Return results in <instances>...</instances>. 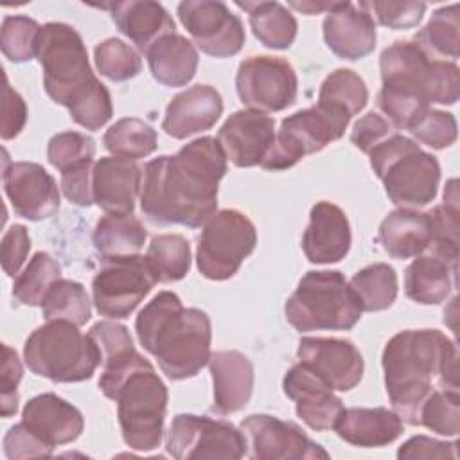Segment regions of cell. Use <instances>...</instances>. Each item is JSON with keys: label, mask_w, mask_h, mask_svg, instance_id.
Returning a JSON list of instances; mask_svg holds the SVG:
<instances>
[{"label": "cell", "mask_w": 460, "mask_h": 460, "mask_svg": "<svg viewBox=\"0 0 460 460\" xmlns=\"http://www.w3.org/2000/svg\"><path fill=\"white\" fill-rule=\"evenodd\" d=\"M54 447L38 438L23 422L14 424L4 437V453L9 460L50 456Z\"/></svg>", "instance_id": "cell-50"}, {"label": "cell", "mask_w": 460, "mask_h": 460, "mask_svg": "<svg viewBox=\"0 0 460 460\" xmlns=\"http://www.w3.org/2000/svg\"><path fill=\"white\" fill-rule=\"evenodd\" d=\"M347 126V120L320 106L300 110L280 122L275 144L261 167L270 171L289 169L304 156L318 153L327 144L341 138Z\"/></svg>", "instance_id": "cell-11"}, {"label": "cell", "mask_w": 460, "mask_h": 460, "mask_svg": "<svg viewBox=\"0 0 460 460\" xmlns=\"http://www.w3.org/2000/svg\"><path fill=\"white\" fill-rule=\"evenodd\" d=\"M223 113V99L210 84H194L178 95L165 108L162 129L172 138H187L210 129Z\"/></svg>", "instance_id": "cell-22"}, {"label": "cell", "mask_w": 460, "mask_h": 460, "mask_svg": "<svg viewBox=\"0 0 460 460\" xmlns=\"http://www.w3.org/2000/svg\"><path fill=\"white\" fill-rule=\"evenodd\" d=\"M167 453L178 460L190 458H241L244 455V438L234 424L178 413L169 428Z\"/></svg>", "instance_id": "cell-13"}, {"label": "cell", "mask_w": 460, "mask_h": 460, "mask_svg": "<svg viewBox=\"0 0 460 460\" xmlns=\"http://www.w3.org/2000/svg\"><path fill=\"white\" fill-rule=\"evenodd\" d=\"M370 165L385 192L399 208H419L431 203L440 181L438 160L399 133H392L370 153Z\"/></svg>", "instance_id": "cell-6"}, {"label": "cell", "mask_w": 460, "mask_h": 460, "mask_svg": "<svg viewBox=\"0 0 460 460\" xmlns=\"http://www.w3.org/2000/svg\"><path fill=\"white\" fill-rule=\"evenodd\" d=\"M144 171L135 160L102 156L93 165V203L106 214H131L140 198Z\"/></svg>", "instance_id": "cell-21"}, {"label": "cell", "mask_w": 460, "mask_h": 460, "mask_svg": "<svg viewBox=\"0 0 460 460\" xmlns=\"http://www.w3.org/2000/svg\"><path fill=\"white\" fill-rule=\"evenodd\" d=\"M102 144L113 156L138 160L155 153L156 131L140 119L126 117L106 129Z\"/></svg>", "instance_id": "cell-38"}, {"label": "cell", "mask_w": 460, "mask_h": 460, "mask_svg": "<svg viewBox=\"0 0 460 460\" xmlns=\"http://www.w3.org/2000/svg\"><path fill=\"white\" fill-rule=\"evenodd\" d=\"M275 120L261 111L232 113L217 133V142L235 167L262 165L275 144Z\"/></svg>", "instance_id": "cell-18"}, {"label": "cell", "mask_w": 460, "mask_h": 460, "mask_svg": "<svg viewBox=\"0 0 460 460\" xmlns=\"http://www.w3.org/2000/svg\"><path fill=\"white\" fill-rule=\"evenodd\" d=\"M36 59L43 70L45 92L68 110L75 124L97 131L111 119L110 92L93 75L83 38L74 27L59 22L41 25Z\"/></svg>", "instance_id": "cell-3"}, {"label": "cell", "mask_w": 460, "mask_h": 460, "mask_svg": "<svg viewBox=\"0 0 460 460\" xmlns=\"http://www.w3.org/2000/svg\"><path fill=\"white\" fill-rule=\"evenodd\" d=\"M322 27L325 45L341 59H361L376 47V22L350 2H341L338 9L327 13Z\"/></svg>", "instance_id": "cell-24"}, {"label": "cell", "mask_w": 460, "mask_h": 460, "mask_svg": "<svg viewBox=\"0 0 460 460\" xmlns=\"http://www.w3.org/2000/svg\"><path fill=\"white\" fill-rule=\"evenodd\" d=\"M95 66L110 81H128L142 70L140 54L119 38H108L93 49Z\"/></svg>", "instance_id": "cell-42"}, {"label": "cell", "mask_w": 460, "mask_h": 460, "mask_svg": "<svg viewBox=\"0 0 460 460\" xmlns=\"http://www.w3.org/2000/svg\"><path fill=\"white\" fill-rule=\"evenodd\" d=\"M359 9H363L367 14H370L372 20H376L379 25L399 31V29H410L419 25V22L424 16L426 4L424 2H381V0H370V2H359Z\"/></svg>", "instance_id": "cell-47"}, {"label": "cell", "mask_w": 460, "mask_h": 460, "mask_svg": "<svg viewBox=\"0 0 460 460\" xmlns=\"http://www.w3.org/2000/svg\"><path fill=\"white\" fill-rule=\"evenodd\" d=\"M397 458H458L456 442H442L431 437L417 435L397 449Z\"/></svg>", "instance_id": "cell-55"}, {"label": "cell", "mask_w": 460, "mask_h": 460, "mask_svg": "<svg viewBox=\"0 0 460 460\" xmlns=\"http://www.w3.org/2000/svg\"><path fill=\"white\" fill-rule=\"evenodd\" d=\"M93 165L95 162H84L74 167H68L61 172V189L68 201L77 207L93 205Z\"/></svg>", "instance_id": "cell-51"}, {"label": "cell", "mask_w": 460, "mask_h": 460, "mask_svg": "<svg viewBox=\"0 0 460 460\" xmlns=\"http://www.w3.org/2000/svg\"><path fill=\"white\" fill-rule=\"evenodd\" d=\"M411 137L431 147L444 149L456 140V119L449 111L428 108L408 128Z\"/></svg>", "instance_id": "cell-45"}, {"label": "cell", "mask_w": 460, "mask_h": 460, "mask_svg": "<svg viewBox=\"0 0 460 460\" xmlns=\"http://www.w3.org/2000/svg\"><path fill=\"white\" fill-rule=\"evenodd\" d=\"M135 332L140 345L172 381L194 377L208 365L210 318L201 309H185L172 291H160L140 309Z\"/></svg>", "instance_id": "cell-4"}, {"label": "cell", "mask_w": 460, "mask_h": 460, "mask_svg": "<svg viewBox=\"0 0 460 460\" xmlns=\"http://www.w3.org/2000/svg\"><path fill=\"white\" fill-rule=\"evenodd\" d=\"M237 7L248 13V22L253 36L268 49L284 50L296 38V20L279 2H235Z\"/></svg>", "instance_id": "cell-32"}, {"label": "cell", "mask_w": 460, "mask_h": 460, "mask_svg": "<svg viewBox=\"0 0 460 460\" xmlns=\"http://www.w3.org/2000/svg\"><path fill=\"white\" fill-rule=\"evenodd\" d=\"M147 232L133 214H106L93 228V246L106 257H131L144 248Z\"/></svg>", "instance_id": "cell-33"}, {"label": "cell", "mask_w": 460, "mask_h": 460, "mask_svg": "<svg viewBox=\"0 0 460 460\" xmlns=\"http://www.w3.org/2000/svg\"><path fill=\"white\" fill-rule=\"evenodd\" d=\"M29 370L54 383L90 379L101 365V352L90 334L63 320H49L29 334L23 345Z\"/></svg>", "instance_id": "cell-7"}, {"label": "cell", "mask_w": 460, "mask_h": 460, "mask_svg": "<svg viewBox=\"0 0 460 460\" xmlns=\"http://www.w3.org/2000/svg\"><path fill=\"white\" fill-rule=\"evenodd\" d=\"M2 268L9 277H16L31 250V237L23 225H13L2 237Z\"/></svg>", "instance_id": "cell-54"}, {"label": "cell", "mask_w": 460, "mask_h": 460, "mask_svg": "<svg viewBox=\"0 0 460 460\" xmlns=\"http://www.w3.org/2000/svg\"><path fill=\"white\" fill-rule=\"evenodd\" d=\"M235 90L248 110L275 113L295 102L298 79L295 68L282 58L250 56L237 68Z\"/></svg>", "instance_id": "cell-12"}, {"label": "cell", "mask_w": 460, "mask_h": 460, "mask_svg": "<svg viewBox=\"0 0 460 460\" xmlns=\"http://www.w3.org/2000/svg\"><path fill=\"white\" fill-rule=\"evenodd\" d=\"M458 4L444 5L437 9L428 23L417 34V43L426 50H433L444 58H458Z\"/></svg>", "instance_id": "cell-41"}, {"label": "cell", "mask_w": 460, "mask_h": 460, "mask_svg": "<svg viewBox=\"0 0 460 460\" xmlns=\"http://www.w3.org/2000/svg\"><path fill=\"white\" fill-rule=\"evenodd\" d=\"M428 102L455 104L460 95V72L456 63L433 59L428 79Z\"/></svg>", "instance_id": "cell-49"}, {"label": "cell", "mask_w": 460, "mask_h": 460, "mask_svg": "<svg viewBox=\"0 0 460 460\" xmlns=\"http://www.w3.org/2000/svg\"><path fill=\"white\" fill-rule=\"evenodd\" d=\"M151 75L164 86H185L198 70V50L185 36L171 32L146 52Z\"/></svg>", "instance_id": "cell-30"}, {"label": "cell", "mask_w": 460, "mask_h": 460, "mask_svg": "<svg viewBox=\"0 0 460 460\" xmlns=\"http://www.w3.org/2000/svg\"><path fill=\"white\" fill-rule=\"evenodd\" d=\"M4 359L0 368V381H2V417H11L18 410V385L23 376L22 363L18 359L16 350L9 345H2Z\"/></svg>", "instance_id": "cell-52"}, {"label": "cell", "mask_w": 460, "mask_h": 460, "mask_svg": "<svg viewBox=\"0 0 460 460\" xmlns=\"http://www.w3.org/2000/svg\"><path fill=\"white\" fill-rule=\"evenodd\" d=\"M284 394L295 402L296 415L314 431H327L334 428L340 413L343 411L341 399L334 390L322 381L304 363L293 365L282 381Z\"/></svg>", "instance_id": "cell-19"}, {"label": "cell", "mask_w": 460, "mask_h": 460, "mask_svg": "<svg viewBox=\"0 0 460 460\" xmlns=\"http://www.w3.org/2000/svg\"><path fill=\"white\" fill-rule=\"evenodd\" d=\"M296 358L338 392H349L359 385L365 370V361L358 347L340 338H302Z\"/></svg>", "instance_id": "cell-16"}, {"label": "cell", "mask_w": 460, "mask_h": 460, "mask_svg": "<svg viewBox=\"0 0 460 460\" xmlns=\"http://www.w3.org/2000/svg\"><path fill=\"white\" fill-rule=\"evenodd\" d=\"M99 388L117 402V417L126 446L137 451L156 449L162 442L169 395L155 367L142 358L124 376Z\"/></svg>", "instance_id": "cell-5"}, {"label": "cell", "mask_w": 460, "mask_h": 460, "mask_svg": "<svg viewBox=\"0 0 460 460\" xmlns=\"http://www.w3.org/2000/svg\"><path fill=\"white\" fill-rule=\"evenodd\" d=\"M22 422L50 447L74 442L84 429L83 413L56 394H40L22 410Z\"/></svg>", "instance_id": "cell-23"}, {"label": "cell", "mask_w": 460, "mask_h": 460, "mask_svg": "<svg viewBox=\"0 0 460 460\" xmlns=\"http://www.w3.org/2000/svg\"><path fill=\"white\" fill-rule=\"evenodd\" d=\"M341 2H289L288 5L304 13V14H318V13H331L340 7Z\"/></svg>", "instance_id": "cell-57"}, {"label": "cell", "mask_w": 460, "mask_h": 460, "mask_svg": "<svg viewBox=\"0 0 460 460\" xmlns=\"http://www.w3.org/2000/svg\"><path fill=\"white\" fill-rule=\"evenodd\" d=\"M349 286L354 291L361 311H385L395 302L397 273L385 262L370 264L354 273Z\"/></svg>", "instance_id": "cell-36"}, {"label": "cell", "mask_w": 460, "mask_h": 460, "mask_svg": "<svg viewBox=\"0 0 460 460\" xmlns=\"http://www.w3.org/2000/svg\"><path fill=\"white\" fill-rule=\"evenodd\" d=\"M4 115H2V138L11 140L20 135L27 122V106L22 95L9 84L5 77V86H4Z\"/></svg>", "instance_id": "cell-56"}, {"label": "cell", "mask_w": 460, "mask_h": 460, "mask_svg": "<svg viewBox=\"0 0 460 460\" xmlns=\"http://www.w3.org/2000/svg\"><path fill=\"white\" fill-rule=\"evenodd\" d=\"M433 237L429 243V253L447 262L456 270L458 264V190L456 180H449L444 190L442 205L431 212Z\"/></svg>", "instance_id": "cell-35"}, {"label": "cell", "mask_w": 460, "mask_h": 460, "mask_svg": "<svg viewBox=\"0 0 460 460\" xmlns=\"http://www.w3.org/2000/svg\"><path fill=\"white\" fill-rule=\"evenodd\" d=\"M298 332L349 331L361 318L359 302L345 277L336 270L307 271L284 307Z\"/></svg>", "instance_id": "cell-8"}, {"label": "cell", "mask_w": 460, "mask_h": 460, "mask_svg": "<svg viewBox=\"0 0 460 460\" xmlns=\"http://www.w3.org/2000/svg\"><path fill=\"white\" fill-rule=\"evenodd\" d=\"M146 261L156 282H176L189 273L190 246L180 234L155 235L147 246Z\"/></svg>", "instance_id": "cell-37"}, {"label": "cell", "mask_w": 460, "mask_h": 460, "mask_svg": "<svg viewBox=\"0 0 460 460\" xmlns=\"http://www.w3.org/2000/svg\"><path fill=\"white\" fill-rule=\"evenodd\" d=\"M88 334L99 347L101 367L128 358L137 350L128 327L113 320H102L93 323Z\"/></svg>", "instance_id": "cell-48"}, {"label": "cell", "mask_w": 460, "mask_h": 460, "mask_svg": "<svg viewBox=\"0 0 460 460\" xmlns=\"http://www.w3.org/2000/svg\"><path fill=\"white\" fill-rule=\"evenodd\" d=\"M392 410L419 426V411L435 390H458V349L438 329H406L394 334L381 358Z\"/></svg>", "instance_id": "cell-2"}, {"label": "cell", "mask_w": 460, "mask_h": 460, "mask_svg": "<svg viewBox=\"0 0 460 460\" xmlns=\"http://www.w3.org/2000/svg\"><path fill=\"white\" fill-rule=\"evenodd\" d=\"M156 279L142 255L106 257L92 280V302L101 316L128 318L149 295Z\"/></svg>", "instance_id": "cell-10"}, {"label": "cell", "mask_w": 460, "mask_h": 460, "mask_svg": "<svg viewBox=\"0 0 460 460\" xmlns=\"http://www.w3.org/2000/svg\"><path fill=\"white\" fill-rule=\"evenodd\" d=\"M208 368L214 383L212 411L230 415L241 411L253 392V365L239 350H217L210 354Z\"/></svg>", "instance_id": "cell-25"}, {"label": "cell", "mask_w": 460, "mask_h": 460, "mask_svg": "<svg viewBox=\"0 0 460 460\" xmlns=\"http://www.w3.org/2000/svg\"><path fill=\"white\" fill-rule=\"evenodd\" d=\"M92 300L83 284L68 279H59L47 293L41 311L43 318L70 322L77 327L92 318Z\"/></svg>", "instance_id": "cell-39"}, {"label": "cell", "mask_w": 460, "mask_h": 460, "mask_svg": "<svg viewBox=\"0 0 460 460\" xmlns=\"http://www.w3.org/2000/svg\"><path fill=\"white\" fill-rule=\"evenodd\" d=\"M4 190L16 216L43 221L59 210L56 180L34 162L4 164Z\"/></svg>", "instance_id": "cell-17"}, {"label": "cell", "mask_w": 460, "mask_h": 460, "mask_svg": "<svg viewBox=\"0 0 460 460\" xmlns=\"http://www.w3.org/2000/svg\"><path fill=\"white\" fill-rule=\"evenodd\" d=\"M433 226L429 212L417 208H395L379 225L377 241L394 259L422 255L431 243Z\"/></svg>", "instance_id": "cell-27"}, {"label": "cell", "mask_w": 460, "mask_h": 460, "mask_svg": "<svg viewBox=\"0 0 460 460\" xmlns=\"http://www.w3.org/2000/svg\"><path fill=\"white\" fill-rule=\"evenodd\" d=\"M41 25L29 16H5L0 29L2 52L9 61L23 63L36 58V43Z\"/></svg>", "instance_id": "cell-44"}, {"label": "cell", "mask_w": 460, "mask_h": 460, "mask_svg": "<svg viewBox=\"0 0 460 460\" xmlns=\"http://www.w3.org/2000/svg\"><path fill=\"white\" fill-rule=\"evenodd\" d=\"M338 437L358 447H381L402 433V420L394 410L377 408H343L334 422Z\"/></svg>", "instance_id": "cell-29"}, {"label": "cell", "mask_w": 460, "mask_h": 460, "mask_svg": "<svg viewBox=\"0 0 460 460\" xmlns=\"http://www.w3.org/2000/svg\"><path fill=\"white\" fill-rule=\"evenodd\" d=\"M394 131L392 124L377 111H368L356 120L350 131V142L363 153H370L379 142L388 138Z\"/></svg>", "instance_id": "cell-53"}, {"label": "cell", "mask_w": 460, "mask_h": 460, "mask_svg": "<svg viewBox=\"0 0 460 460\" xmlns=\"http://www.w3.org/2000/svg\"><path fill=\"white\" fill-rule=\"evenodd\" d=\"M419 426L444 437H456L460 431L458 390H435L420 406Z\"/></svg>", "instance_id": "cell-43"}, {"label": "cell", "mask_w": 460, "mask_h": 460, "mask_svg": "<svg viewBox=\"0 0 460 460\" xmlns=\"http://www.w3.org/2000/svg\"><path fill=\"white\" fill-rule=\"evenodd\" d=\"M226 156L214 137L185 144L176 155H162L144 167L140 210L153 225L198 228L217 208V187Z\"/></svg>", "instance_id": "cell-1"}, {"label": "cell", "mask_w": 460, "mask_h": 460, "mask_svg": "<svg viewBox=\"0 0 460 460\" xmlns=\"http://www.w3.org/2000/svg\"><path fill=\"white\" fill-rule=\"evenodd\" d=\"M455 286L456 270L431 253L413 257L404 273L406 296L422 305L444 302Z\"/></svg>", "instance_id": "cell-31"}, {"label": "cell", "mask_w": 460, "mask_h": 460, "mask_svg": "<svg viewBox=\"0 0 460 460\" xmlns=\"http://www.w3.org/2000/svg\"><path fill=\"white\" fill-rule=\"evenodd\" d=\"M61 279V266L45 252H38L14 277L13 296L23 305L43 304L50 288Z\"/></svg>", "instance_id": "cell-40"}, {"label": "cell", "mask_w": 460, "mask_h": 460, "mask_svg": "<svg viewBox=\"0 0 460 460\" xmlns=\"http://www.w3.org/2000/svg\"><path fill=\"white\" fill-rule=\"evenodd\" d=\"M244 455L252 460H318L329 453L302 428L273 415L253 413L241 422Z\"/></svg>", "instance_id": "cell-14"}, {"label": "cell", "mask_w": 460, "mask_h": 460, "mask_svg": "<svg viewBox=\"0 0 460 460\" xmlns=\"http://www.w3.org/2000/svg\"><path fill=\"white\" fill-rule=\"evenodd\" d=\"M368 101V88L354 70L338 68L331 72L318 92V106L345 119L358 115Z\"/></svg>", "instance_id": "cell-34"}, {"label": "cell", "mask_w": 460, "mask_h": 460, "mask_svg": "<svg viewBox=\"0 0 460 460\" xmlns=\"http://www.w3.org/2000/svg\"><path fill=\"white\" fill-rule=\"evenodd\" d=\"M350 225L347 214L331 201H318L309 214L302 235V250L313 264H332L350 250Z\"/></svg>", "instance_id": "cell-20"}, {"label": "cell", "mask_w": 460, "mask_h": 460, "mask_svg": "<svg viewBox=\"0 0 460 460\" xmlns=\"http://www.w3.org/2000/svg\"><path fill=\"white\" fill-rule=\"evenodd\" d=\"M176 13L201 52L212 58H230L243 49V22L226 4L217 0H185L178 4Z\"/></svg>", "instance_id": "cell-15"}, {"label": "cell", "mask_w": 460, "mask_h": 460, "mask_svg": "<svg viewBox=\"0 0 460 460\" xmlns=\"http://www.w3.org/2000/svg\"><path fill=\"white\" fill-rule=\"evenodd\" d=\"M117 29L129 38L140 52H147L160 38L174 32V22L165 7L151 0H128L110 5Z\"/></svg>", "instance_id": "cell-28"}, {"label": "cell", "mask_w": 460, "mask_h": 460, "mask_svg": "<svg viewBox=\"0 0 460 460\" xmlns=\"http://www.w3.org/2000/svg\"><path fill=\"white\" fill-rule=\"evenodd\" d=\"M95 156V142L79 131H63L54 135L47 146V158L52 167L61 172L68 167L92 162Z\"/></svg>", "instance_id": "cell-46"}, {"label": "cell", "mask_w": 460, "mask_h": 460, "mask_svg": "<svg viewBox=\"0 0 460 460\" xmlns=\"http://www.w3.org/2000/svg\"><path fill=\"white\" fill-rule=\"evenodd\" d=\"M255 244L257 230L246 214L235 208L216 210L198 237V270L205 279L226 280L239 271Z\"/></svg>", "instance_id": "cell-9"}, {"label": "cell", "mask_w": 460, "mask_h": 460, "mask_svg": "<svg viewBox=\"0 0 460 460\" xmlns=\"http://www.w3.org/2000/svg\"><path fill=\"white\" fill-rule=\"evenodd\" d=\"M431 61L433 59H429L428 52L417 41H395L381 52V83L383 86L419 95L428 102L426 92Z\"/></svg>", "instance_id": "cell-26"}]
</instances>
